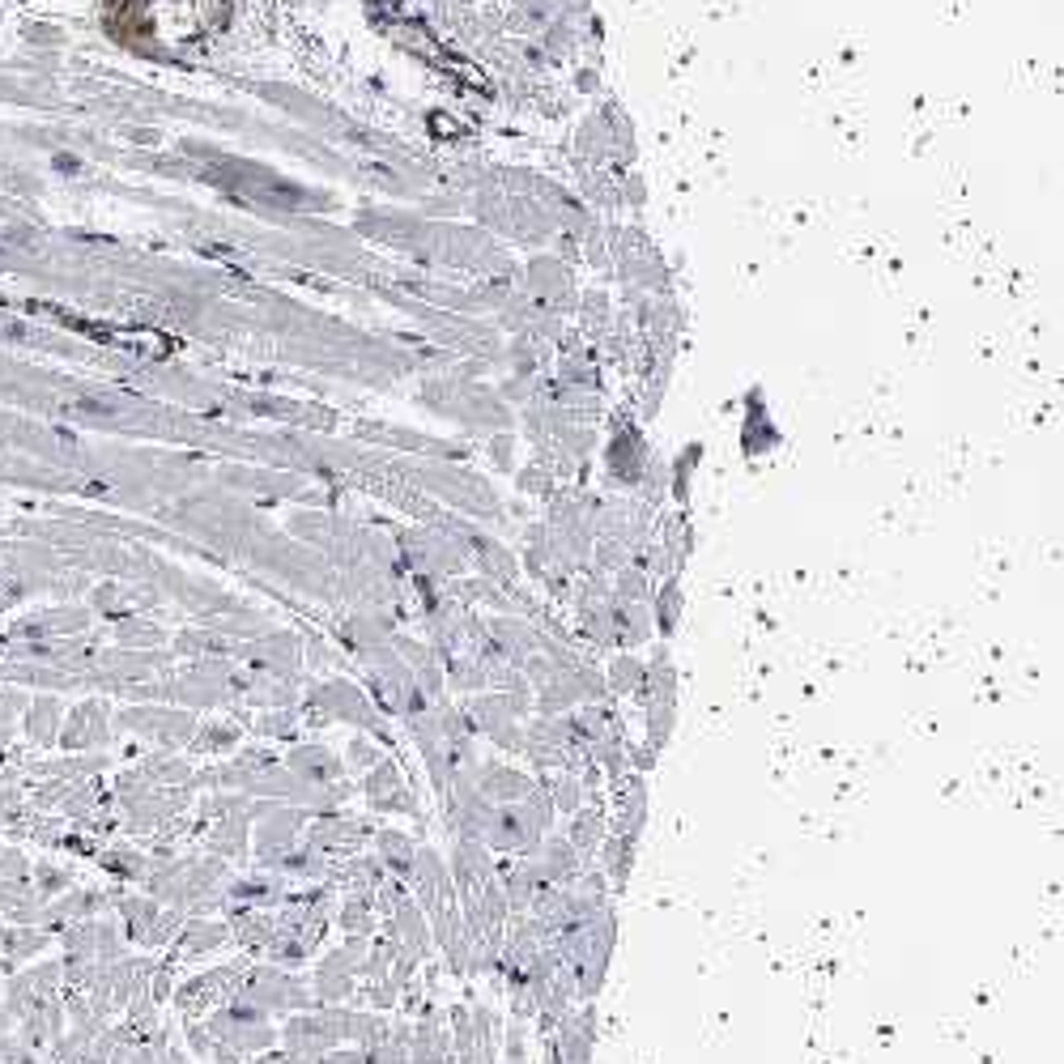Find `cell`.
<instances>
[{"instance_id":"obj_1","label":"cell","mask_w":1064,"mask_h":1064,"mask_svg":"<svg viewBox=\"0 0 1064 1064\" xmlns=\"http://www.w3.org/2000/svg\"><path fill=\"white\" fill-rule=\"evenodd\" d=\"M375 847H379V864L392 873V878H409L413 873V860H418V843L409 835H400L392 826L375 831Z\"/></svg>"},{"instance_id":"obj_2","label":"cell","mask_w":1064,"mask_h":1064,"mask_svg":"<svg viewBox=\"0 0 1064 1064\" xmlns=\"http://www.w3.org/2000/svg\"><path fill=\"white\" fill-rule=\"evenodd\" d=\"M571 818H576V826L567 831V843L576 847L579 856H592L605 843V809H583L579 805Z\"/></svg>"},{"instance_id":"obj_3","label":"cell","mask_w":1064,"mask_h":1064,"mask_svg":"<svg viewBox=\"0 0 1064 1064\" xmlns=\"http://www.w3.org/2000/svg\"><path fill=\"white\" fill-rule=\"evenodd\" d=\"M290 762L299 771H307V779H332V775H341V762L328 754V750H299Z\"/></svg>"},{"instance_id":"obj_4","label":"cell","mask_w":1064,"mask_h":1064,"mask_svg":"<svg viewBox=\"0 0 1064 1064\" xmlns=\"http://www.w3.org/2000/svg\"><path fill=\"white\" fill-rule=\"evenodd\" d=\"M524 1056H529V1035H524V1021H511V1026H507V1061L524 1064Z\"/></svg>"},{"instance_id":"obj_5","label":"cell","mask_w":1064,"mask_h":1064,"mask_svg":"<svg viewBox=\"0 0 1064 1064\" xmlns=\"http://www.w3.org/2000/svg\"><path fill=\"white\" fill-rule=\"evenodd\" d=\"M379 758H384V754H379V746H371L366 737H358L354 746H350V762H358L362 771H371V766H375Z\"/></svg>"},{"instance_id":"obj_6","label":"cell","mask_w":1064,"mask_h":1064,"mask_svg":"<svg viewBox=\"0 0 1064 1064\" xmlns=\"http://www.w3.org/2000/svg\"><path fill=\"white\" fill-rule=\"evenodd\" d=\"M614 690H621V694L626 690H643V673L634 665H618L614 668Z\"/></svg>"}]
</instances>
